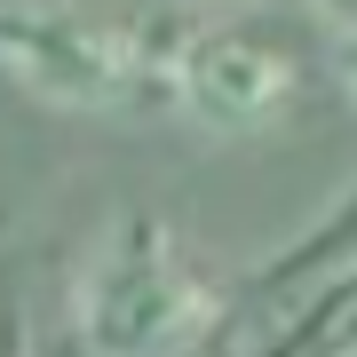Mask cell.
Instances as JSON below:
<instances>
[{
    "label": "cell",
    "instance_id": "obj_3",
    "mask_svg": "<svg viewBox=\"0 0 357 357\" xmlns=\"http://www.w3.org/2000/svg\"><path fill=\"white\" fill-rule=\"evenodd\" d=\"M175 103L215 135H262L294 112V56L246 32H199L167 56Z\"/></svg>",
    "mask_w": 357,
    "mask_h": 357
},
{
    "label": "cell",
    "instance_id": "obj_1",
    "mask_svg": "<svg viewBox=\"0 0 357 357\" xmlns=\"http://www.w3.org/2000/svg\"><path fill=\"white\" fill-rule=\"evenodd\" d=\"M72 318L96 357H175L222 318V294L159 215H119L72 278Z\"/></svg>",
    "mask_w": 357,
    "mask_h": 357
},
{
    "label": "cell",
    "instance_id": "obj_4",
    "mask_svg": "<svg viewBox=\"0 0 357 357\" xmlns=\"http://www.w3.org/2000/svg\"><path fill=\"white\" fill-rule=\"evenodd\" d=\"M278 357H357V278H342L326 294L318 310H310V326L294 333Z\"/></svg>",
    "mask_w": 357,
    "mask_h": 357
},
{
    "label": "cell",
    "instance_id": "obj_2",
    "mask_svg": "<svg viewBox=\"0 0 357 357\" xmlns=\"http://www.w3.org/2000/svg\"><path fill=\"white\" fill-rule=\"evenodd\" d=\"M0 72L64 112H119L151 79H167V64H151L128 24L72 8H0Z\"/></svg>",
    "mask_w": 357,
    "mask_h": 357
},
{
    "label": "cell",
    "instance_id": "obj_6",
    "mask_svg": "<svg viewBox=\"0 0 357 357\" xmlns=\"http://www.w3.org/2000/svg\"><path fill=\"white\" fill-rule=\"evenodd\" d=\"M342 88H349V103H357V40H342Z\"/></svg>",
    "mask_w": 357,
    "mask_h": 357
},
{
    "label": "cell",
    "instance_id": "obj_5",
    "mask_svg": "<svg viewBox=\"0 0 357 357\" xmlns=\"http://www.w3.org/2000/svg\"><path fill=\"white\" fill-rule=\"evenodd\" d=\"M318 16H326L342 40H357V0H318Z\"/></svg>",
    "mask_w": 357,
    "mask_h": 357
}]
</instances>
